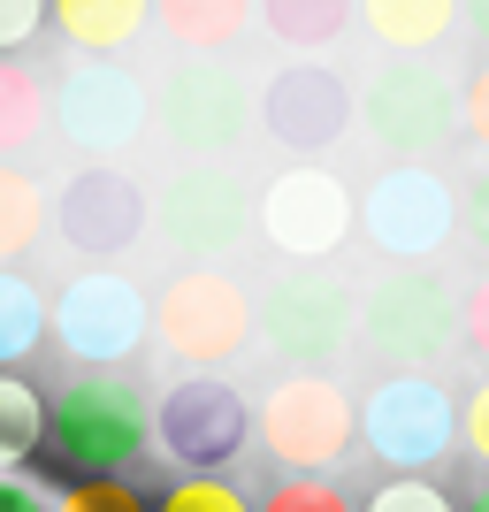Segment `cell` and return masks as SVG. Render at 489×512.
<instances>
[{
  "instance_id": "6da1fadb",
  "label": "cell",
  "mask_w": 489,
  "mask_h": 512,
  "mask_svg": "<svg viewBox=\"0 0 489 512\" xmlns=\"http://www.w3.org/2000/svg\"><path fill=\"white\" fill-rule=\"evenodd\" d=\"M46 444L69 474L85 482H115V474L153 444V406L123 375H77L62 383V398L46 406Z\"/></svg>"
},
{
  "instance_id": "7a4b0ae2",
  "label": "cell",
  "mask_w": 489,
  "mask_h": 512,
  "mask_svg": "<svg viewBox=\"0 0 489 512\" xmlns=\"http://www.w3.org/2000/svg\"><path fill=\"white\" fill-rule=\"evenodd\" d=\"M153 123L176 153L192 161H222L245 146V130L260 123V92L237 77L222 54H176L153 85Z\"/></svg>"
},
{
  "instance_id": "3957f363",
  "label": "cell",
  "mask_w": 489,
  "mask_h": 512,
  "mask_svg": "<svg viewBox=\"0 0 489 512\" xmlns=\"http://www.w3.org/2000/svg\"><path fill=\"white\" fill-rule=\"evenodd\" d=\"M360 123L383 153H398L405 169H421L428 153H444L459 138V85L436 62H383L360 92Z\"/></svg>"
},
{
  "instance_id": "277c9868",
  "label": "cell",
  "mask_w": 489,
  "mask_h": 512,
  "mask_svg": "<svg viewBox=\"0 0 489 512\" xmlns=\"http://www.w3.org/2000/svg\"><path fill=\"white\" fill-rule=\"evenodd\" d=\"M245 329H253L245 283H230L222 268H176V283L153 299V344L184 375H214L222 360H237Z\"/></svg>"
},
{
  "instance_id": "5b68a950",
  "label": "cell",
  "mask_w": 489,
  "mask_h": 512,
  "mask_svg": "<svg viewBox=\"0 0 489 512\" xmlns=\"http://www.w3.org/2000/svg\"><path fill=\"white\" fill-rule=\"evenodd\" d=\"M253 428L283 467L321 474L360 444V406H352V390H344L337 375H283V383L260 398Z\"/></svg>"
},
{
  "instance_id": "8992f818",
  "label": "cell",
  "mask_w": 489,
  "mask_h": 512,
  "mask_svg": "<svg viewBox=\"0 0 489 512\" xmlns=\"http://www.w3.org/2000/svg\"><path fill=\"white\" fill-rule=\"evenodd\" d=\"M360 436L390 474H428L459 444V398H451L428 367L421 375H383L360 406Z\"/></svg>"
},
{
  "instance_id": "52a82bcc",
  "label": "cell",
  "mask_w": 489,
  "mask_h": 512,
  "mask_svg": "<svg viewBox=\"0 0 489 512\" xmlns=\"http://www.w3.org/2000/svg\"><path fill=\"white\" fill-rule=\"evenodd\" d=\"M360 337L383 360H398L405 375H421V360H436L459 337V291L436 268H390L360 299Z\"/></svg>"
},
{
  "instance_id": "ba28073f",
  "label": "cell",
  "mask_w": 489,
  "mask_h": 512,
  "mask_svg": "<svg viewBox=\"0 0 489 512\" xmlns=\"http://www.w3.org/2000/svg\"><path fill=\"white\" fill-rule=\"evenodd\" d=\"M245 436H253V406L222 375H176L153 398V444L169 451L184 474H222L245 451Z\"/></svg>"
},
{
  "instance_id": "9c48e42d",
  "label": "cell",
  "mask_w": 489,
  "mask_h": 512,
  "mask_svg": "<svg viewBox=\"0 0 489 512\" xmlns=\"http://www.w3.org/2000/svg\"><path fill=\"white\" fill-rule=\"evenodd\" d=\"M245 222H253V199H245V184L230 169H176L153 192V237L184 268H214L222 253H237Z\"/></svg>"
},
{
  "instance_id": "30bf717a",
  "label": "cell",
  "mask_w": 489,
  "mask_h": 512,
  "mask_svg": "<svg viewBox=\"0 0 489 512\" xmlns=\"http://www.w3.org/2000/svg\"><path fill=\"white\" fill-rule=\"evenodd\" d=\"M253 329L276 344L283 360H298V375H314L321 360H337L344 344L360 337V299H352L337 276L298 268V276L268 283V299L253 306Z\"/></svg>"
},
{
  "instance_id": "8fae6325",
  "label": "cell",
  "mask_w": 489,
  "mask_h": 512,
  "mask_svg": "<svg viewBox=\"0 0 489 512\" xmlns=\"http://www.w3.org/2000/svg\"><path fill=\"white\" fill-rule=\"evenodd\" d=\"M253 222L283 260L321 268L344 237L360 230V199L344 192V176H329V169H283L276 184L253 199Z\"/></svg>"
},
{
  "instance_id": "7c38bea8",
  "label": "cell",
  "mask_w": 489,
  "mask_h": 512,
  "mask_svg": "<svg viewBox=\"0 0 489 512\" xmlns=\"http://www.w3.org/2000/svg\"><path fill=\"white\" fill-rule=\"evenodd\" d=\"M54 337H62L69 360H85L92 375L123 367L138 344L153 337V306L146 291L115 268H85L77 283H62V306H54Z\"/></svg>"
},
{
  "instance_id": "4fadbf2b",
  "label": "cell",
  "mask_w": 489,
  "mask_h": 512,
  "mask_svg": "<svg viewBox=\"0 0 489 512\" xmlns=\"http://www.w3.org/2000/svg\"><path fill=\"white\" fill-rule=\"evenodd\" d=\"M360 230L367 245L398 268H428L459 237V192L436 169H390L375 192L360 199Z\"/></svg>"
},
{
  "instance_id": "5bb4252c",
  "label": "cell",
  "mask_w": 489,
  "mask_h": 512,
  "mask_svg": "<svg viewBox=\"0 0 489 512\" xmlns=\"http://www.w3.org/2000/svg\"><path fill=\"white\" fill-rule=\"evenodd\" d=\"M54 123H62V138L77 153L107 161V153H123L153 123V92L123 62H77L62 77V92H54Z\"/></svg>"
},
{
  "instance_id": "9a60e30c",
  "label": "cell",
  "mask_w": 489,
  "mask_h": 512,
  "mask_svg": "<svg viewBox=\"0 0 489 512\" xmlns=\"http://www.w3.org/2000/svg\"><path fill=\"white\" fill-rule=\"evenodd\" d=\"M352 115H360V100H352V85H344L329 62H291L276 69L268 85H260V130L276 138L283 153H329L352 130Z\"/></svg>"
},
{
  "instance_id": "2e32d148",
  "label": "cell",
  "mask_w": 489,
  "mask_h": 512,
  "mask_svg": "<svg viewBox=\"0 0 489 512\" xmlns=\"http://www.w3.org/2000/svg\"><path fill=\"white\" fill-rule=\"evenodd\" d=\"M54 230H62L69 253H85V260H123L153 230V199L123 169H77L62 184V199H54Z\"/></svg>"
},
{
  "instance_id": "e0dca14e",
  "label": "cell",
  "mask_w": 489,
  "mask_h": 512,
  "mask_svg": "<svg viewBox=\"0 0 489 512\" xmlns=\"http://www.w3.org/2000/svg\"><path fill=\"white\" fill-rule=\"evenodd\" d=\"M153 0H54V31L69 46H85V62H115L123 46L146 39Z\"/></svg>"
},
{
  "instance_id": "ac0fdd59",
  "label": "cell",
  "mask_w": 489,
  "mask_h": 512,
  "mask_svg": "<svg viewBox=\"0 0 489 512\" xmlns=\"http://www.w3.org/2000/svg\"><path fill=\"white\" fill-rule=\"evenodd\" d=\"M360 16L383 46H398L405 62H428V46H444L467 23V0H360Z\"/></svg>"
},
{
  "instance_id": "d6986e66",
  "label": "cell",
  "mask_w": 489,
  "mask_h": 512,
  "mask_svg": "<svg viewBox=\"0 0 489 512\" xmlns=\"http://www.w3.org/2000/svg\"><path fill=\"white\" fill-rule=\"evenodd\" d=\"M253 16H260V0H153V23H161L184 54H214V46L245 39Z\"/></svg>"
},
{
  "instance_id": "ffe728a7",
  "label": "cell",
  "mask_w": 489,
  "mask_h": 512,
  "mask_svg": "<svg viewBox=\"0 0 489 512\" xmlns=\"http://www.w3.org/2000/svg\"><path fill=\"white\" fill-rule=\"evenodd\" d=\"M46 398L39 383H23V375H0V474L31 467L46 451Z\"/></svg>"
},
{
  "instance_id": "44dd1931",
  "label": "cell",
  "mask_w": 489,
  "mask_h": 512,
  "mask_svg": "<svg viewBox=\"0 0 489 512\" xmlns=\"http://www.w3.org/2000/svg\"><path fill=\"white\" fill-rule=\"evenodd\" d=\"M46 329H54V314H46L39 283L16 276V268H0V375H16V367L39 352Z\"/></svg>"
},
{
  "instance_id": "7402d4cb",
  "label": "cell",
  "mask_w": 489,
  "mask_h": 512,
  "mask_svg": "<svg viewBox=\"0 0 489 512\" xmlns=\"http://www.w3.org/2000/svg\"><path fill=\"white\" fill-rule=\"evenodd\" d=\"M352 16H360V0H260V23L283 46H329V39H344Z\"/></svg>"
},
{
  "instance_id": "603a6c76",
  "label": "cell",
  "mask_w": 489,
  "mask_h": 512,
  "mask_svg": "<svg viewBox=\"0 0 489 512\" xmlns=\"http://www.w3.org/2000/svg\"><path fill=\"white\" fill-rule=\"evenodd\" d=\"M46 115H54V107H46V85L23 62H0V161H16L46 130Z\"/></svg>"
},
{
  "instance_id": "cb8c5ba5",
  "label": "cell",
  "mask_w": 489,
  "mask_h": 512,
  "mask_svg": "<svg viewBox=\"0 0 489 512\" xmlns=\"http://www.w3.org/2000/svg\"><path fill=\"white\" fill-rule=\"evenodd\" d=\"M39 237H46V192L23 169L0 161V268H16Z\"/></svg>"
},
{
  "instance_id": "d4e9b609",
  "label": "cell",
  "mask_w": 489,
  "mask_h": 512,
  "mask_svg": "<svg viewBox=\"0 0 489 512\" xmlns=\"http://www.w3.org/2000/svg\"><path fill=\"white\" fill-rule=\"evenodd\" d=\"M153 512H253V505H245V490L222 482V474H184L176 490L153 497Z\"/></svg>"
},
{
  "instance_id": "484cf974",
  "label": "cell",
  "mask_w": 489,
  "mask_h": 512,
  "mask_svg": "<svg viewBox=\"0 0 489 512\" xmlns=\"http://www.w3.org/2000/svg\"><path fill=\"white\" fill-rule=\"evenodd\" d=\"M260 512H360V505L329 474H291V482H276V490L260 497Z\"/></svg>"
},
{
  "instance_id": "4316f807",
  "label": "cell",
  "mask_w": 489,
  "mask_h": 512,
  "mask_svg": "<svg viewBox=\"0 0 489 512\" xmlns=\"http://www.w3.org/2000/svg\"><path fill=\"white\" fill-rule=\"evenodd\" d=\"M367 512H459V505H451V490H436L428 474H390L383 490L367 497Z\"/></svg>"
},
{
  "instance_id": "83f0119b",
  "label": "cell",
  "mask_w": 489,
  "mask_h": 512,
  "mask_svg": "<svg viewBox=\"0 0 489 512\" xmlns=\"http://www.w3.org/2000/svg\"><path fill=\"white\" fill-rule=\"evenodd\" d=\"M54 512H153V497H138L123 474H115V482H77V490H62Z\"/></svg>"
},
{
  "instance_id": "f1b7e54d",
  "label": "cell",
  "mask_w": 489,
  "mask_h": 512,
  "mask_svg": "<svg viewBox=\"0 0 489 512\" xmlns=\"http://www.w3.org/2000/svg\"><path fill=\"white\" fill-rule=\"evenodd\" d=\"M54 23V0H0V62H16V46H31Z\"/></svg>"
},
{
  "instance_id": "f546056e",
  "label": "cell",
  "mask_w": 489,
  "mask_h": 512,
  "mask_svg": "<svg viewBox=\"0 0 489 512\" xmlns=\"http://www.w3.org/2000/svg\"><path fill=\"white\" fill-rule=\"evenodd\" d=\"M459 130H467L474 146H482V153H489V62H482V69H474L467 85H459Z\"/></svg>"
},
{
  "instance_id": "4dcf8cb0",
  "label": "cell",
  "mask_w": 489,
  "mask_h": 512,
  "mask_svg": "<svg viewBox=\"0 0 489 512\" xmlns=\"http://www.w3.org/2000/svg\"><path fill=\"white\" fill-rule=\"evenodd\" d=\"M459 237H467L474 253L489 260V169L467 184V199H459Z\"/></svg>"
},
{
  "instance_id": "1f68e13d",
  "label": "cell",
  "mask_w": 489,
  "mask_h": 512,
  "mask_svg": "<svg viewBox=\"0 0 489 512\" xmlns=\"http://www.w3.org/2000/svg\"><path fill=\"white\" fill-rule=\"evenodd\" d=\"M459 337H467V352L489 360V276L474 283V291H459Z\"/></svg>"
},
{
  "instance_id": "d6a6232c",
  "label": "cell",
  "mask_w": 489,
  "mask_h": 512,
  "mask_svg": "<svg viewBox=\"0 0 489 512\" xmlns=\"http://www.w3.org/2000/svg\"><path fill=\"white\" fill-rule=\"evenodd\" d=\"M459 444H467L474 459L489 467V375L474 383V398H467V406H459Z\"/></svg>"
},
{
  "instance_id": "836d02e7",
  "label": "cell",
  "mask_w": 489,
  "mask_h": 512,
  "mask_svg": "<svg viewBox=\"0 0 489 512\" xmlns=\"http://www.w3.org/2000/svg\"><path fill=\"white\" fill-rule=\"evenodd\" d=\"M0 512H46V505H39V490H31V482L0 474Z\"/></svg>"
},
{
  "instance_id": "e575fe53",
  "label": "cell",
  "mask_w": 489,
  "mask_h": 512,
  "mask_svg": "<svg viewBox=\"0 0 489 512\" xmlns=\"http://www.w3.org/2000/svg\"><path fill=\"white\" fill-rule=\"evenodd\" d=\"M467 23H474V39L489 46V0H467Z\"/></svg>"
},
{
  "instance_id": "d590c367",
  "label": "cell",
  "mask_w": 489,
  "mask_h": 512,
  "mask_svg": "<svg viewBox=\"0 0 489 512\" xmlns=\"http://www.w3.org/2000/svg\"><path fill=\"white\" fill-rule=\"evenodd\" d=\"M459 512H489V482H482V490H474V497H467Z\"/></svg>"
}]
</instances>
